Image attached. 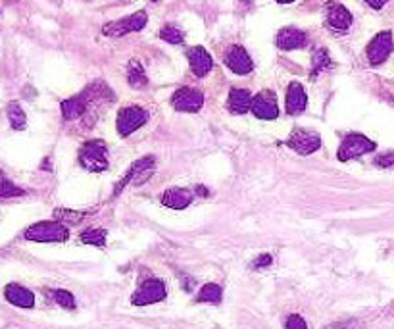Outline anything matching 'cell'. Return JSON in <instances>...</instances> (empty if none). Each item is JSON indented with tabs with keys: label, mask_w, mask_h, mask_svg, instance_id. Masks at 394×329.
<instances>
[{
	"label": "cell",
	"mask_w": 394,
	"mask_h": 329,
	"mask_svg": "<svg viewBox=\"0 0 394 329\" xmlns=\"http://www.w3.org/2000/svg\"><path fill=\"white\" fill-rule=\"evenodd\" d=\"M68 237L70 231L62 221H39L25 231V239L35 243H64Z\"/></svg>",
	"instance_id": "6da1fadb"
},
{
	"label": "cell",
	"mask_w": 394,
	"mask_h": 329,
	"mask_svg": "<svg viewBox=\"0 0 394 329\" xmlns=\"http://www.w3.org/2000/svg\"><path fill=\"white\" fill-rule=\"evenodd\" d=\"M79 162L87 172H104L108 168V148L102 141H89L79 150Z\"/></svg>",
	"instance_id": "7a4b0ae2"
},
{
	"label": "cell",
	"mask_w": 394,
	"mask_h": 329,
	"mask_svg": "<svg viewBox=\"0 0 394 329\" xmlns=\"http://www.w3.org/2000/svg\"><path fill=\"white\" fill-rule=\"evenodd\" d=\"M154 168H156V164H154V158H152V156H145V158H141L137 162H133L127 174L123 175V179H119L118 185L114 187V197H118L119 192L123 191L129 183H131V185H143L147 179L152 177Z\"/></svg>",
	"instance_id": "3957f363"
},
{
	"label": "cell",
	"mask_w": 394,
	"mask_h": 329,
	"mask_svg": "<svg viewBox=\"0 0 394 329\" xmlns=\"http://www.w3.org/2000/svg\"><path fill=\"white\" fill-rule=\"evenodd\" d=\"M373 150H375V143L371 139H367L366 135H360V133H352V135H346L344 141L340 143L337 158L340 162H349L352 158L364 156L367 152H373Z\"/></svg>",
	"instance_id": "277c9868"
},
{
	"label": "cell",
	"mask_w": 394,
	"mask_h": 329,
	"mask_svg": "<svg viewBox=\"0 0 394 329\" xmlns=\"http://www.w3.org/2000/svg\"><path fill=\"white\" fill-rule=\"evenodd\" d=\"M147 12H135V14L127 16V18L106 23L102 28V33L106 37H123L127 35V33H133V31H141V29L147 26Z\"/></svg>",
	"instance_id": "5b68a950"
},
{
	"label": "cell",
	"mask_w": 394,
	"mask_h": 329,
	"mask_svg": "<svg viewBox=\"0 0 394 329\" xmlns=\"http://www.w3.org/2000/svg\"><path fill=\"white\" fill-rule=\"evenodd\" d=\"M148 121V112L147 110L138 108V106H129L123 108L118 114V133L121 137H129L131 133H135L138 128H143Z\"/></svg>",
	"instance_id": "8992f818"
},
{
	"label": "cell",
	"mask_w": 394,
	"mask_h": 329,
	"mask_svg": "<svg viewBox=\"0 0 394 329\" xmlns=\"http://www.w3.org/2000/svg\"><path fill=\"white\" fill-rule=\"evenodd\" d=\"M165 295V285L160 279H147L145 283L138 287L137 291L133 292L131 297V304L135 306H147V304H154V302L164 301Z\"/></svg>",
	"instance_id": "52a82bcc"
},
{
	"label": "cell",
	"mask_w": 394,
	"mask_h": 329,
	"mask_svg": "<svg viewBox=\"0 0 394 329\" xmlns=\"http://www.w3.org/2000/svg\"><path fill=\"white\" fill-rule=\"evenodd\" d=\"M394 48V41H393V33L391 31H381L377 33L371 43L367 45V60L371 66H379L385 62L386 58L391 56Z\"/></svg>",
	"instance_id": "ba28073f"
},
{
	"label": "cell",
	"mask_w": 394,
	"mask_h": 329,
	"mask_svg": "<svg viewBox=\"0 0 394 329\" xmlns=\"http://www.w3.org/2000/svg\"><path fill=\"white\" fill-rule=\"evenodd\" d=\"M325 18H327V26L337 33H346L352 28V14L346 6H342L340 2H327L325 4Z\"/></svg>",
	"instance_id": "9c48e42d"
},
{
	"label": "cell",
	"mask_w": 394,
	"mask_h": 329,
	"mask_svg": "<svg viewBox=\"0 0 394 329\" xmlns=\"http://www.w3.org/2000/svg\"><path fill=\"white\" fill-rule=\"evenodd\" d=\"M172 106L179 112H198L204 106V94L191 87H183L174 92Z\"/></svg>",
	"instance_id": "30bf717a"
},
{
	"label": "cell",
	"mask_w": 394,
	"mask_h": 329,
	"mask_svg": "<svg viewBox=\"0 0 394 329\" xmlns=\"http://www.w3.org/2000/svg\"><path fill=\"white\" fill-rule=\"evenodd\" d=\"M287 145L291 146L293 150H296L298 154H313L321 146V137L318 133H313V131H302V129H298V131H294L293 135L289 137Z\"/></svg>",
	"instance_id": "8fae6325"
},
{
	"label": "cell",
	"mask_w": 394,
	"mask_h": 329,
	"mask_svg": "<svg viewBox=\"0 0 394 329\" xmlns=\"http://www.w3.org/2000/svg\"><path fill=\"white\" fill-rule=\"evenodd\" d=\"M250 110L260 119H276L279 116L276 94L271 91L258 92L256 97H252V108Z\"/></svg>",
	"instance_id": "7c38bea8"
},
{
	"label": "cell",
	"mask_w": 394,
	"mask_h": 329,
	"mask_svg": "<svg viewBox=\"0 0 394 329\" xmlns=\"http://www.w3.org/2000/svg\"><path fill=\"white\" fill-rule=\"evenodd\" d=\"M225 66L229 68L231 72H235L237 75H247L252 72V58L248 56V52L242 46H231L225 54Z\"/></svg>",
	"instance_id": "4fadbf2b"
},
{
	"label": "cell",
	"mask_w": 394,
	"mask_h": 329,
	"mask_svg": "<svg viewBox=\"0 0 394 329\" xmlns=\"http://www.w3.org/2000/svg\"><path fill=\"white\" fill-rule=\"evenodd\" d=\"M187 58H189V64H191V72H193L196 77H206V75L211 72V68H214L211 56L208 54V50H204L202 46L189 48Z\"/></svg>",
	"instance_id": "5bb4252c"
},
{
	"label": "cell",
	"mask_w": 394,
	"mask_h": 329,
	"mask_svg": "<svg viewBox=\"0 0 394 329\" xmlns=\"http://www.w3.org/2000/svg\"><path fill=\"white\" fill-rule=\"evenodd\" d=\"M276 43L281 50H296V48L306 46V43H308V35L296 28H283L279 33H277Z\"/></svg>",
	"instance_id": "9a60e30c"
},
{
	"label": "cell",
	"mask_w": 394,
	"mask_h": 329,
	"mask_svg": "<svg viewBox=\"0 0 394 329\" xmlns=\"http://www.w3.org/2000/svg\"><path fill=\"white\" fill-rule=\"evenodd\" d=\"M4 297H6V301H8L10 304H14V306H18V308H33V306H35V295L18 283L6 285Z\"/></svg>",
	"instance_id": "2e32d148"
},
{
	"label": "cell",
	"mask_w": 394,
	"mask_h": 329,
	"mask_svg": "<svg viewBox=\"0 0 394 329\" xmlns=\"http://www.w3.org/2000/svg\"><path fill=\"white\" fill-rule=\"evenodd\" d=\"M306 106H308V97L304 87L298 81H293L287 89V112L296 116V114H302Z\"/></svg>",
	"instance_id": "e0dca14e"
},
{
	"label": "cell",
	"mask_w": 394,
	"mask_h": 329,
	"mask_svg": "<svg viewBox=\"0 0 394 329\" xmlns=\"http://www.w3.org/2000/svg\"><path fill=\"white\" fill-rule=\"evenodd\" d=\"M191 202H193V192L189 189H181V187H172L162 197V204L174 210H183Z\"/></svg>",
	"instance_id": "ac0fdd59"
},
{
	"label": "cell",
	"mask_w": 394,
	"mask_h": 329,
	"mask_svg": "<svg viewBox=\"0 0 394 329\" xmlns=\"http://www.w3.org/2000/svg\"><path fill=\"white\" fill-rule=\"evenodd\" d=\"M227 108L233 114H247L252 108V94L247 89H231L229 99H227Z\"/></svg>",
	"instance_id": "d6986e66"
},
{
	"label": "cell",
	"mask_w": 394,
	"mask_h": 329,
	"mask_svg": "<svg viewBox=\"0 0 394 329\" xmlns=\"http://www.w3.org/2000/svg\"><path fill=\"white\" fill-rule=\"evenodd\" d=\"M85 112H87V101H85L83 94L62 101V116H64V119L81 118Z\"/></svg>",
	"instance_id": "ffe728a7"
},
{
	"label": "cell",
	"mask_w": 394,
	"mask_h": 329,
	"mask_svg": "<svg viewBox=\"0 0 394 329\" xmlns=\"http://www.w3.org/2000/svg\"><path fill=\"white\" fill-rule=\"evenodd\" d=\"M127 81L133 89H145L148 85V77L145 68L137 60H131L127 66Z\"/></svg>",
	"instance_id": "44dd1931"
},
{
	"label": "cell",
	"mask_w": 394,
	"mask_h": 329,
	"mask_svg": "<svg viewBox=\"0 0 394 329\" xmlns=\"http://www.w3.org/2000/svg\"><path fill=\"white\" fill-rule=\"evenodd\" d=\"M333 60H331L329 52L325 48H318L312 56V79H315L321 72L331 70L333 68Z\"/></svg>",
	"instance_id": "7402d4cb"
},
{
	"label": "cell",
	"mask_w": 394,
	"mask_h": 329,
	"mask_svg": "<svg viewBox=\"0 0 394 329\" xmlns=\"http://www.w3.org/2000/svg\"><path fill=\"white\" fill-rule=\"evenodd\" d=\"M8 119L12 129H16V131H21L28 126V116L18 102H10L8 104Z\"/></svg>",
	"instance_id": "603a6c76"
},
{
	"label": "cell",
	"mask_w": 394,
	"mask_h": 329,
	"mask_svg": "<svg viewBox=\"0 0 394 329\" xmlns=\"http://www.w3.org/2000/svg\"><path fill=\"white\" fill-rule=\"evenodd\" d=\"M198 302H211V304H218L221 301V287L216 283H206L198 291V297H196Z\"/></svg>",
	"instance_id": "cb8c5ba5"
},
{
	"label": "cell",
	"mask_w": 394,
	"mask_h": 329,
	"mask_svg": "<svg viewBox=\"0 0 394 329\" xmlns=\"http://www.w3.org/2000/svg\"><path fill=\"white\" fill-rule=\"evenodd\" d=\"M81 241L85 245L92 247H104L106 245V231L104 229H87L81 233Z\"/></svg>",
	"instance_id": "d4e9b609"
},
{
	"label": "cell",
	"mask_w": 394,
	"mask_h": 329,
	"mask_svg": "<svg viewBox=\"0 0 394 329\" xmlns=\"http://www.w3.org/2000/svg\"><path fill=\"white\" fill-rule=\"evenodd\" d=\"M21 195H23V189L16 187V185L4 175V172L0 170V199H12V197H21Z\"/></svg>",
	"instance_id": "484cf974"
},
{
	"label": "cell",
	"mask_w": 394,
	"mask_h": 329,
	"mask_svg": "<svg viewBox=\"0 0 394 329\" xmlns=\"http://www.w3.org/2000/svg\"><path fill=\"white\" fill-rule=\"evenodd\" d=\"M160 39L165 41V43H172V45H181L185 35L179 28H175V26H165V28L160 31Z\"/></svg>",
	"instance_id": "4316f807"
},
{
	"label": "cell",
	"mask_w": 394,
	"mask_h": 329,
	"mask_svg": "<svg viewBox=\"0 0 394 329\" xmlns=\"http://www.w3.org/2000/svg\"><path fill=\"white\" fill-rule=\"evenodd\" d=\"M52 297H54V301L62 306V308H65V310H74L75 308V299L74 295L70 291H64V289H56V291H52Z\"/></svg>",
	"instance_id": "83f0119b"
},
{
	"label": "cell",
	"mask_w": 394,
	"mask_h": 329,
	"mask_svg": "<svg viewBox=\"0 0 394 329\" xmlns=\"http://www.w3.org/2000/svg\"><path fill=\"white\" fill-rule=\"evenodd\" d=\"M85 216H87L85 212L64 210V208H62V210L54 212V218L58 219V221H68V223H72V226H75V223H81Z\"/></svg>",
	"instance_id": "f1b7e54d"
},
{
	"label": "cell",
	"mask_w": 394,
	"mask_h": 329,
	"mask_svg": "<svg viewBox=\"0 0 394 329\" xmlns=\"http://www.w3.org/2000/svg\"><path fill=\"white\" fill-rule=\"evenodd\" d=\"M284 329H308V323H306L304 318H300L298 314H293V316H289L287 321H284Z\"/></svg>",
	"instance_id": "f546056e"
},
{
	"label": "cell",
	"mask_w": 394,
	"mask_h": 329,
	"mask_svg": "<svg viewBox=\"0 0 394 329\" xmlns=\"http://www.w3.org/2000/svg\"><path fill=\"white\" fill-rule=\"evenodd\" d=\"M375 164L379 166V168H391V166H394V152L379 154L375 158Z\"/></svg>",
	"instance_id": "4dcf8cb0"
},
{
	"label": "cell",
	"mask_w": 394,
	"mask_h": 329,
	"mask_svg": "<svg viewBox=\"0 0 394 329\" xmlns=\"http://www.w3.org/2000/svg\"><path fill=\"white\" fill-rule=\"evenodd\" d=\"M271 260H273V258H271V256H269V255L258 256L256 260L252 262V268H254V270H258V268H266V266L271 264Z\"/></svg>",
	"instance_id": "1f68e13d"
},
{
	"label": "cell",
	"mask_w": 394,
	"mask_h": 329,
	"mask_svg": "<svg viewBox=\"0 0 394 329\" xmlns=\"http://www.w3.org/2000/svg\"><path fill=\"white\" fill-rule=\"evenodd\" d=\"M364 2H367V4H369L373 10H381L383 6H385L386 2H388V0H364Z\"/></svg>",
	"instance_id": "d6a6232c"
},
{
	"label": "cell",
	"mask_w": 394,
	"mask_h": 329,
	"mask_svg": "<svg viewBox=\"0 0 394 329\" xmlns=\"http://www.w3.org/2000/svg\"><path fill=\"white\" fill-rule=\"evenodd\" d=\"M327 329H356L352 323H335V326H329Z\"/></svg>",
	"instance_id": "836d02e7"
},
{
	"label": "cell",
	"mask_w": 394,
	"mask_h": 329,
	"mask_svg": "<svg viewBox=\"0 0 394 329\" xmlns=\"http://www.w3.org/2000/svg\"><path fill=\"white\" fill-rule=\"evenodd\" d=\"M198 192H200V195H204V197L208 195V191H206V187H196V195H198Z\"/></svg>",
	"instance_id": "e575fe53"
},
{
	"label": "cell",
	"mask_w": 394,
	"mask_h": 329,
	"mask_svg": "<svg viewBox=\"0 0 394 329\" xmlns=\"http://www.w3.org/2000/svg\"><path fill=\"white\" fill-rule=\"evenodd\" d=\"M276 2H279V4H291L294 0H276Z\"/></svg>",
	"instance_id": "d590c367"
},
{
	"label": "cell",
	"mask_w": 394,
	"mask_h": 329,
	"mask_svg": "<svg viewBox=\"0 0 394 329\" xmlns=\"http://www.w3.org/2000/svg\"><path fill=\"white\" fill-rule=\"evenodd\" d=\"M152 2H160V0H152Z\"/></svg>",
	"instance_id": "8d00e7d4"
}]
</instances>
